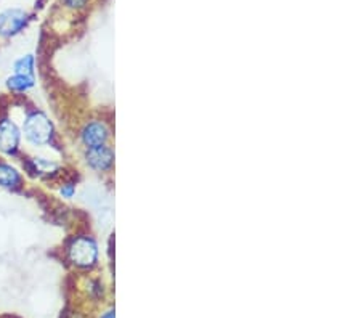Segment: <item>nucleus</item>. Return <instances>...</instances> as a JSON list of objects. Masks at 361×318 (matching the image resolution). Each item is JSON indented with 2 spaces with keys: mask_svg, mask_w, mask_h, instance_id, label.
<instances>
[{
  "mask_svg": "<svg viewBox=\"0 0 361 318\" xmlns=\"http://www.w3.org/2000/svg\"><path fill=\"white\" fill-rule=\"evenodd\" d=\"M21 135L32 147H45V145H50L55 135V126L44 111L34 109L27 113L23 121Z\"/></svg>",
  "mask_w": 361,
  "mask_h": 318,
  "instance_id": "nucleus-1",
  "label": "nucleus"
},
{
  "mask_svg": "<svg viewBox=\"0 0 361 318\" xmlns=\"http://www.w3.org/2000/svg\"><path fill=\"white\" fill-rule=\"evenodd\" d=\"M68 260L75 269H92L98 260V245L90 236H74L66 247Z\"/></svg>",
  "mask_w": 361,
  "mask_h": 318,
  "instance_id": "nucleus-2",
  "label": "nucleus"
},
{
  "mask_svg": "<svg viewBox=\"0 0 361 318\" xmlns=\"http://www.w3.org/2000/svg\"><path fill=\"white\" fill-rule=\"evenodd\" d=\"M21 127L8 116L0 118V154L15 156L21 147Z\"/></svg>",
  "mask_w": 361,
  "mask_h": 318,
  "instance_id": "nucleus-3",
  "label": "nucleus"
},
{
  "mask_svg": "<svg viewBox=\"0 0 361 318\" xmlns=\"http://www.w3.org/2000/svg\"><path fill=\"white\" fill-rule=\"evenodd\" d=\"M29 15L21 8H8L0 13V37L10 39L18 34L27 26Z\"/></svg>",
  "mask_w": 361,
  "mask_h": 318,
  "instance_id": "nucleus-4",
  "label": "nucleus"
},
{
  "mask_svg": "<svg viewBox=\"0 0 361 318\" xmlns=\"http://www.w3.org/2000/svg\"><path fill=\"white\" fill-rule=\"evenodd\" d=\"M109 137L108 127L102 121H90L84 126V129L80 130V142L84 143L85 148H95L106 145V140Z\"/></svg>",
  "mask_w": 361,
  "mask_h": 318,
  "instance_id": "nucleus-5",
  "label": "nucleus"
},
{
  "mask_svg": "<svg viewBox=\"0 0 361 318\" xmlns=\"http://www.w3.org/2000/svg\"><path fill=\"white\" fill-rule=\"evenodd\" d=\"M85 161L93 171L103 172V171H108L109 167L113 166L114 153L111 148L106 147V145H102V147H95V148H87Z\"/></svg>",
  "mask_w": 361,
  "mask_h": 318,
  "instance_id": "nucleus-6",
  "label": "nucleus"
},
{
  "mask_svg": "<svg viewBox=\"0 0 361 318\" xmlns=\"http://www.w3.org/2000/svg\"><path fill=\"white\" fill-rule=\"evenodd\" d=\"M23 185V176L18 167L0 159V188L16 190Z\"/></svg>",
  "mask_w": 361,
  "mask_h": 318,
  "instance_id": "nucleus-7",
  "label": "nucleus"
},
{
  "mask_svg": "<svg viewBox=\"0 0 361 318\" xmlns=\"http://www.w3.org/2000/svg\"><path fill=\"white\" fill-rule=\"evenodd\" d=\"M25 167L29 172H32L34 176H39V177L55 176V173L60 171V164L55 163L54 159L42 158V156H36V158L27 159Z\"/></svg>",
  "mask_w": 361,
  "mask_h": 318,
  "instance_id": "nucleus-8",
  "label": "nucleus"
},
{
  "mask_svg": "<svg viewBox=\"0 0 361 318\" xmlns=\"http://www.w3.org/2000/svg\"><path fill=\"white\" fill-rule=\"evenodd\" d=\"M5 87L11 94H26L36 87V76H25V74H11L5 79Z\"/></svg>",
  "mask_w": 361,
  "mask_h": 318,
  "instance_id": "nucleus-9",
  "label": "nucleus"
},
{
  "mask_svg": "<svg viewBox=\"0 0 361 318\" xmlns=\"http://www.w3.org/2000/svg\"><path fill=\"white\" fill-rule=\"evenodd\" d=\"M13 74H25V76H36V56L32 54H26L13 61L11 66Z\"/></svg>",
  "mask_w": 361,
  "mask_h": 318,
  "instance_id": "nucleus-10",
  "label": "nucleus"
},
{
  "mask_svg": "<svg viewBox=\"0 0 361 318\" xmlns=\"http://www.w3.org/2000/svg\"><path fill=\"white\" fill-rule=\"evenodd\" d=\"M75 193H78V188H75V183H73V182H66L60 187V195L65 200H73Z\"/></svg>",
  "mask_w": 361,
  "mask_h": 318,
  "instance_id": "nucleus-11",
  "label": "nucleus"
},
{
  "mask_svg": "<svg viewBox=\"0 0 361 318\" xmlns=\"http://www.w3.org/2000/svg\"><path fill=\"white\" fill-rule=\"evenodd\" d=\"M69 8H82L87 5V0H65Z\"/></svg>",
  "mask_w": 361,
  "mask_h": 318,
  "instance_id": "nucleus-12",
  "label": "nucleus"
},
{
  "mask_svg": "<svg viewBox=\"0 0 361 318\" xmlns=\"http://www.w3.org/2000/svg\"><path fill=\"white\" fill-rule=\"evenodd\" d=\"M100 318H116V317H114V310L111 309V310L104 312V314H103Z\"/></svg>",
  "mask_w": 361,
  "mask_h": 318,
  "instance_id": "nucleus-13",
  "label": "nucleus"
}]
</instances>
